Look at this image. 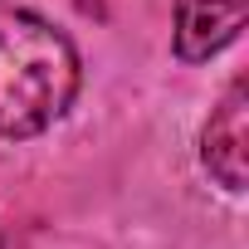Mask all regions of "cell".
Wrapping results in <instances>:
<instances>
[{"mask_svg": "<svg viewBox=\"0 0 249 249\" xmlns=\"http://www.w3.org/2000/svg\"><path fill=\"white\" fill-rule=\"evenodd\" d=\"M78 93L73 44L30 10H0V137H35Z\"/></svg>", "mask_w": 249, "mask_h": 249, "instance_id": "6da1fadb", "label": "cell"}, {"mask_svg": "<svg viewBox=\"0 0 249 249\" xmlns=\"http://www.w3.org/2000/svg\"><path fill=\"white\" fill-rule=\"evenodd\" d=\"M200 157L225 191H244V176H249V88H244V78H234L230 93L220 98V107L210 112Z\"/></svg>", "mask_w": 249, "mask_h": 249, "instance_id": "7a4b0ae2", "label": "cell"}, {"mask_svg": "<svg viewBox=\"0 0 249 249\" xmlns=\"http://www.w3.org/2000/svg\"><path fill=\"white\" fill-rule=\"evenodd\" d=\"M244 15L249 0H176V54L191 64L220 54L244 30Z\"/></svg>", "mask_w": 249, "mask_h": 249, "instance_id": "3957f363", "label": "cell"}]
</instances>
